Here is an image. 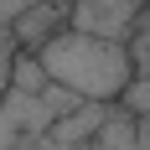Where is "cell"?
<instances>
[{"label": "cell", "mask_w": 150, "mask_h": 150, "mask_svg": "<svg viewBox=\"0 0 150 150\" xmlns=\"http://www.w3.org/2000/svg\"><path fill=\"white\" fill-rule=\"evenodd\" d=\"M124 47H129V62H135V78H150V11L135 21V31L124 36Z\"/></svg>", "instance_id": "cell-5"}, {"label": "cell", "mask_w": 150, "mask_h": 150, "mask_svg": "<svg viewBox=\"0 0 150 150\" xmlns=\"http://www.w3.org/2000/svg\"><path fill=\"white\" fill-rule=\"evenodd\" d=\"M109 109H114V104H73L67 114H57V119L47 124L52 145H93V140H98V124H104Z\"/></svg>", "instance_id": "cell-3"}, {"label": "cell", "mask_w": 150, "mask_h": 150, "mask_svg": "<svg viewBox=\"0 0 150 150\" xmlns=\"http://www.w3.org/2000/svg\"><path fill=\"white\" fill-rule=\"evenodd\" d=\"M36 62L47 67V83L67 88L83 104H124V93L135 83L129 47L93 36V31H78V26H62L52 42H42Z\"/></svg>", "instance_id": "cell-1"}, {"label": "cell", "mask_w": 150, "mask_h": 150, "mask_svg": "<svg viewBox=\"0 0 150 150\" xmlns=\"http://www.w3.org/2000/svg\"><path fill=\"white\" fill-rule=\"evenodd\" d=\"M62 26H67V5H57V0H31L26 11L11 21V42H21L26 52H36V47L52 42Z\"/></svg>", "instance_id": "cell-2"}, {"label": "cell", "mask_w": 150, "mask_h": 150, "mask_svg": "<svg viewBox=\"0 0 150 150\" xmlns=\"http://www.w3.org/2000/svg\"><path fill=\"white\" fill-rule=\"evenodd\" d=\"M124 109H129V114H140V119H150V78H135V83H129Z\"/></svg>", "instance_id": "cell-6"}, {"label": "cell", "mask_w": 150, "mask_h": 150, "mask_svg": "<svg viewBox=\"0 0 150 150\" xmlns=\"http://www.w3.org/2000/svg\"><path fill=\"white\" fill-rule=\"evenodd\" d=\"M57 5H67V0H57Z\"/></svg>", "instance_id": "cell-7"}, {"label": "cell", "mask_w": 150, "mask_h": 150, "mask_svg": "<svg viewBox=\"0 0 150 150\" xmlns=\"http://www.w3.org/2000/svg\"><path fill=\"white\" fill-rule=\"evenodd\" d=\"M52 83H47V67L36 62V52H16L11 57V93H47Z\"/></svg>", "instance_id": "cell-4"}]
</instances>
